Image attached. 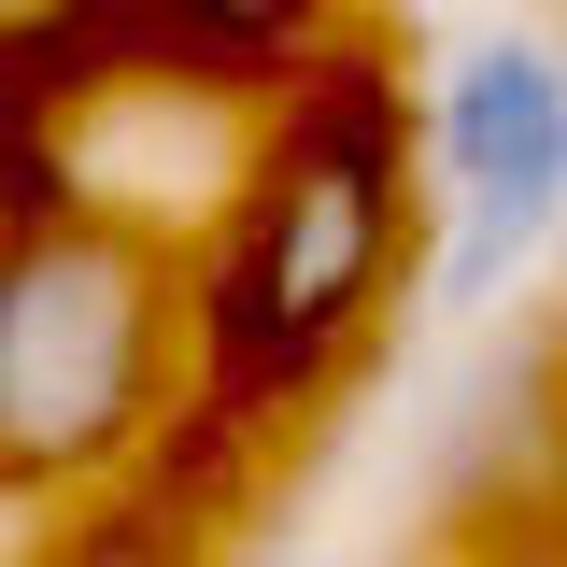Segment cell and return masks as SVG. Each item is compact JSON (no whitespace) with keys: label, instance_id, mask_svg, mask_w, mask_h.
Wrapping results in <instances>:
<instances>
[{"label":"cell","instance_id":"3","mask_svg":"<svg viewBox=\"0 0 567 567\" xmlns=\"http://www.w3.org/2000/svg\"><path fill=\"white\" fill-rule=\"evenodd\" d=\"M425 114V213H440V312H496L567 241V58L525 29L454 43Z\"/></svg>","mask_w":567,"mask_h":567},{"label":"cell","instance_id":"1","mask_svg":"<svg viewBox=\"0 0 567 567\" xmlns=\"http://www.w3.org/2000/svg\"><path fill=\"white\" fill-rule=\"evenodd\" d=\"M412 256H425V114L354 29L284 100H256L241 171L185 241V425L241 454L298 425L327 383H354Z\"/></svg>","mask_w":567,"mask_h":567},{"label":"cell","instance_id":"4","mask_svg":"<svg viewBox=\"0 0 567 567\" xmlns=\"http://www.w3.org/2000/svg\"><path fill=\"white\" fill-rule=\"evenodd\" d=\"M369 0H114V58L185 100H284L312 58H341Z\"/></svg>","mask_w":567,"mask_h":567},{"label":"cell","instance_id":"5","mask_svg":"<svg viewBox=\"0 0 567 567\" xmlns=\"http://www.w3.org/2000/svg\"><path fill=\"white\" fill-rule=\"evenodd\" d=\"M29 567H227V511L171 483V440H156V468L114 483V496H85Z\"/></svg>","mask_w":567,"mask_h":567},{"label":"cell","instance_id":"2","mask_svg":"<svg viewBox=\"0 0 567 567\" xmlns=\"http://www.w3.org/2000/svg\"><path fill=\"white\" fill-rule=\"evenodd\" d=\"M185 425V241L43 185L0 213V511H85Z\"/></svg>","mask_w":567,"mask_h":567},{"label":"cell","instance_id":"6","mask_svg":"<svg viewBox=\"0 0 567 567\" xmlns=\"http://www.w3.org/2000/svg\"><path fill=\"white\" fill-rule=\"evenodd\" d=\"M114 71V0H0V85Z\"/></svg>","mask_w":567,"mask_h":567}]
</instances>
